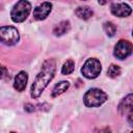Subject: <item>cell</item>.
Instances as JSON below:
<instances>
[{"instance_id":"cell-20","label":"cell","mask_w":133,"mask_h":133,"mask_svg":"<svg viewBox=\"0 0 133 133\" xmlns=\"http://www.w3.org/2000/svg\"><path fill=\"white\" fill-rule=\"evenodd\" d=\"M83 1H85V0H83Z\"/></svg>"},{"instance_id":"cell-9","label":"cell","mask_w":133,"mask_h":133,"mask_svg":"<svg viewBox=\"0 0 133 133\" xmlns=\"http://www.w3.org/2000/svg\"><path fill=\"white\" fill-rule=\"evenodd\" d=\"M118 111L122 115L129 114L130 112H133V96L132 94H129L126 98H124L121 103L118 104Z\"/></svg>"},{"instance_id":"cell-13","label":"cell","mask_w":133,"mask_h":133,"mask_svg":"<svg viewBox=\"0 0 133 133\" xmlns=\"http://www.w3.org/2000/svg\"><path fill=\"white\" fill-rule=\"evenodd\" d=\"M69 87H70V82L69 81H60V82H58L54 86V88H53V90L51 92V97L52 98L58 97L59 95H61L64 91H66Z\"/></svg>"},{"instance_id":"cell-16","label":"cell","mask_w":133,"mask_h":133,"mask_svg":"<svg viewBox=\"0 0 133 133\" xmlns=\"http://www.w3.org/2000/svg\"><path fill=\"white\" fill-rule=\"evenodd\" d=\"M107 75L110 78H116L121 75V68L116 64H110L107 70Z\"/></svg>"},{"instance_id":"cell-14","label":"cell","mask_w":133,"mask_h":133,"mask_svg":"<svg viewBox=\"0 0 133 133\" xmlns=\"http://www.w3.org/2000/svg\"><path fill=\"white\" fill-rule=\"evenodd\" d=\"M74 69H75V63L72 59H69L66 60L63 65H62V69H61V74L62 75H70L74 72Z\"/></svg>"},{"instance_id":"cell-5","label":"cell","mask_w":133,"mask_h":133,"mask_svg":"<svg viewBox=\"0 0 133 133\" xmlns=\"http://www.w3.org/2000/svg\"><path fill=\"white\" fill-rule=\"evenodd\" d=\"M20 39L19 32L14 26L0 27V42L6 46H14Z\"/></svg>"},{"instance_id":"cell-17","label":"cell","mask_w":133,"mask_h":133,"mask_svg":"<svg viewBox=\"0 0 133 133\" xmlns=\"http://www.w3.org/2000/svg\"><path fill=\"white\" fill-rule=\"evenodd\" d=\"M24 107H25V110L28 111V112H32V111H34V106L31 105V104H26Z\"/></svg>"},{"instance_id":"cell-6","label":"cell","mask_w":133,"mask_h":133,"mask_svg":"<svg viewBox=\"0 0 133 133\" xmlns=\"http://www.w3.org/2000/svg\"><path fill=\"white\" fill-rule=\"evenodd\" d=\"M132 44L129 41L126 39H121L116 43L115 47H114V51L113 54L117 59H125L128 56L131 55L132 53Z\"/></svg>"},{"instance_id":"cell-11","label":"cell","mask_w":133,"mask_h":133,"mask_svg":"<svg viewBox=\"0 0 133 133\" xmlns=\"http://www.w3.org/2000/svg\"><path fill=\"white\" fill-rule=\"evenodd\" d=\"M71 29V23L68 20H63L61 22H59L53 29V33L56 36H61L63 34H65L66 32H69V30Z\"/></svg>"},{"instance_id":"cell-1","label":"cell","mask_w":133,"mask_h":133,"mask_svg":"<svg viewBox=\"0 0 133 133\" xmlns=\"http://www.w3.org/2000/svg\"><path fill=\"white\" fill-rule=\"evenodd\" d=\"M56 72V62L54 59H47L42 64V70L35 77L32 85H31V97L33 99L38 98L50 81L54 78Z\"/></svg>"},{"instance_id":"cell-18","label":"cell","mask_w":133,"mask_h":133,"mask_svg":"<svg viewBox=\"0 0 133 133\" xmlns=\"http://www.w3.org/2000/svg\"><path fill=\"white\" fill-rule=\"evenodd\" d=\"M5 72H6V69L0 64V79H2L5 76Z\"/></svg>"},{"instance_id":"cell-2","label":"cell","mask_w":133,"mask_h":133,"mask_svg":"<svg viewBox=\"0 0 133 133\" xmlns=\"http://www.w3.org/2000/svg\"><path fill=\"white\" fill-rule=\"evenodd\" d=\"M107 100V95L100 88H90L83 96V102L87 107H99Z\"/></svg>"},{"instance_id":"cell-4","label":"cell","mask_w":133,"mask_h":133,"mask_svg":"<svg viewBox=\"0 0 133 133\" xmlns=\"http://www.w3.org/2000/svg\"><path fill=\"white\" fill-rule=\"evenodd\" d=\"M101 71H102V65L100 60H98L97 58H88L81 68L82 75L87 79L97 78L100 75Z\"/></svg>"},{"instance_id":"cell-10","label":"cell","mask_w":133,"mask_h":133,"mask_svg":"<svg viewBox=\"0 0 133 133\" xmlns=\"http://www.w3.org/2000/svg\"><path fill=\"white\" fill-rule=\"evenodd\" d=\"M27 81H28V75H27V73L25 71L19 72L16 75L15 81H14V87H15V89H17V91H23L26 88Z\"/></svg>"},{"instance_id":"cell-8","label":"cell","mask_w":133,"mask_h":133,"mask_svg":"<svg viewBox=\"0 0 133 133\" xmlns=\"http://www.w3.org/2000/svg\"><path fill=\"white\" fill-rule=\"evenodd\" d=\"M52 10V3L50 2H43L42 4L37 5L33 10V17L36 20H45Z\"/></svg>"},{"instance_id":"cell-3","label":"cell","mask_w":133,"mask_h":133,"mask_svg":"<svg viewBox=\"0 0 133 133\" xmlns=\"http://www.w3.org/2000/svg\"><path fill=\"white\" fill-rule=\"evenodd\" d=\"M30 11H31L30 2H28L27 0H20L14 5L10 11V18L15 23H21L27 19Z\"/></svg>"},{"instance_id":"cell-12","label":"cell","mask_w":133,"mask_h":133,"mask_svg":"<svg viewBox=\"0 0 133 133\" xmlns=\"http://www.w3.org/2000/svg\"><path fill=\"white\" fill-rule=\"evenodd\" d=\"M75 14H76V16H77L79 19H81V20H88L89 18L92 17L94 11H92V9H91L90 7H88V6H79V7L76 8Z\"/></svg>"},{"instance_id":"cell-15","label":"cell","mask_w":133,"mask_h":133,"mask_svg":"<svg viewBox=\"0 0 133 133\" xmlns=\"http://www.w3.org/2000/svg\"><path fill=\"white\" fill-rule=\"evenodd\" d=\"M104 31L108 36H113L116 32V26L112 22H105L103 25Z\"/></svg>"},{"instance_id":"cell-19","label":"cell","mask_w":133,"mask_h":133,"mask_svg":"<svg viewBox=\"0 0 133 133\" xmlns=\"http://www.w3.org/2000/svg\"><path fill=\"white\" fill-rule=\"evenodd\" d=\"M108 1H109V0H98L99 4H101V5H104V4H106Z\"/></svg>"},{"instance_id":"cell-7","label":"cell","mask_w":133,"mask_h":133,"mask_svg":"<svg viewBox=\"0 0 133 133\" xmlns=\"http://www.w3.org/2000/svg\"><path fill=\"white\" fill-rule=\"evenodd\" d=\"M110 10H111V14L114 15L115 17H118V18H126V17H129L132 12V8L126 4V3H113L111 6H110Z\"/></svg>"}]
</instances>
